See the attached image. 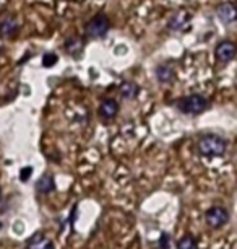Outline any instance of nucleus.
Instances as JSON below:
<instances>
[{
  "mask_svg": "<svg viewBox=\"0 0 237 249\" xmlns=\"http://www.w3.org/2000/svg\"><path fill=\"white\" fill-rule=\"evenodd\" d=\"M226 140L216 134H205L198 139L197 152L205 158H218L226 153Z\"/></svg>",
  "mask_w": 237,
  "mask_h": 249,
  "instance_id": "nucleus-1",
  "label": "nucleus"
},
{
  "mask_svg": "<svg viewBox=\"0 0 237 249\" xmlns=\"http://www.w3.org/2000/svg\"><path fill=\"white\" fill-rule=\"evenodd\" d=\"M177 107L185 114H200L208 107V100L202 95H189L177 103Z\"/></svg>",
  "mask_w": 237,
  "mask_h": 249,
  "instance_id": "nucleus-2",
  "label": "nucleus"
},
{
  "mask_svg": "<svg viewBox=\"0 0 237 249\" xmlns=\"http://www.w3.org/2000/svg\"><path fill=\"white\" fill-rule=\"evenodd\" d=\"M108 31H109V20L104 13H97L86 25V35L90 37H96V39L104 37L108 35Z\"/></svg>",
  "mask_w": 237,
  "mask_h": 249,
  "instance_id": "nucleus-3",
  "label": "nucleus"
},
{
  "mask_svg": "<svg viewBox=\"0 0 237 249\" xmlns=\"http://www.w3.org/2000/svg\"><path fill=\"white\" fill-rule=\"evenodd\" d=\"M227 220H229V212H227V209L221 205H215L211 207V209L206 210L205 213V222L210 228H221L222 225L227 223Z\"/></svg>",
  "mask_w": 237,
  "mask_h": 249,
  "instance_id": "nucleus-4",
  "label": "nucleus"
},
{
  "mask_svg": "<svg viewBox=\"0 0 237 249\" xmlns=\"http://www.w3.org/2000/svg\"><path fill=\"white\" fill-rule=\"evenodd\" d=\"M54 243L44 231H38L28 239L25 249H52Z\"/></svg>",
  "mask_w": 237,
  "mask_h": 249,
  "instance_id": "nucleus-5",
  "label": "nucleus"
},
{
  "mask_svg": "<svg viewBox=\"0 0 237 249\" xmlns=\"http://www.w3.org/2000/svg\"><path fill=\"white\" fill-rule=\"evenodd\" d=\"M215 54L220 62H222V64L231 62L236 55V46H234V43H231V41H221V43L216 46Z\"/></svg>",
  "mask_w": 237,
  "mask_h": 249,
  "instance_id": "nucleus-6",
  "label": "nucleus"
},
{
  "mask_svg": "<svg viewBox=\"0 0 237 249\" xmlns=\"http://www.w3.org/2000/svg\"><path fill=\"white\" fill-rule=\"evenodd\" d=\"M117 111H119V105L112 98L103 100V103L99 105V116L103 117L104 121H112L114 117L117 116Z\"/></svg>",
  "mask_w": 237,
  "mask_h": 249,
  "instance_id": "nucleus-7",
  "label": "nucleus"
},
{
  "mask_svg": "<svg viewBox=\"0 0 237 249\" xmlns=\"http://www.w3.org/2000/svg\"><path fill=\"white\" fill-rule=\"evenodd\" d=\"M216 15H218V18H220L222 23H226V25H231V23H234V20H236V7H234V3H231V2L221 3V5L216 8Z\"/></svg>",
  "mask_w": 237,
  "mask_h": 249,
  "instance_id": "nucleus-8",
  "label": "nucleus"
},
{
  "mask_svg": "<svg viewBox=\"0 0 237 249\" xmlns=\"http://www.w3.org/2000/svg\"><path fill=\"white\" fill-rule=\"evenodd\" d=\"M36 191L39 192V194H50V192L55 191V181L52 175H44L41 176L38 182H36Z\"/></svg>",
  "mask_w": 237,
  "mask_h": 249,
  "instance_id": "nucleus-9",
  "label": "nucleus"
},
{
  "mask_svg": "<svg viewBox=\"0 0 237 249\" xmlns=\"http://www.w3.org/2000/svg\"><path fill=\"white\" fill-rule=\"evenodd\" d=\"M83 46H85V43H83V39L78 36H72L65 41V51L70 55H73V57H78V55L81 54Z\"/></svg>",
  "mask_w": 237,
  "mask_h": 249,
  "instance_id": "nucleus-10",
  "label": "nucleus"
},
{
  "mask_svg": "<svg viewBox=\"0 0 237 249\" xmlns=\"http://www.w3.org/2000/svg\"><path fill=\"white\" fill-rule=\"evenodd\" d=\"M190 20V15L189 13H185V12H177L175 15L171 18L169 20V25H167V28L169 30H173V31H180L182 28L187 25Z\"/></svg>",
  "mask_w": 237,
  "mask_h": 249,
  "instance_id": "nucleus-11",
  "label": "nucleus"
},
{
  "mask_svg": "<svg viewBox=\"0 0 237 249\" xmlns=\"http://www.w3.org/2000/svg\"><path fill=\"white\" fill-rule=\"evenodd\" d=\"M140 93V88H138L137 83L133 82H124L120 85V96L125 98V100H133V98L138 96Z\"/></svg>",
  "mask_w": 237,
  "mask_h": 249,
  "instance_id": "nucleus-12",
  "label": "nucleus"
},
{
  "mask_svg": "<svg viewBox=\"0 0 237 249\" xmlns=\"http://www.w3.org/2000/svg\"><path fill=\"white\" fill-rule=\"evenodd\" d=\"M156 78L161 83H167L174 78V69L169 64H161L156 67Z\"/></svg>",
  "mask_w": 237,
  "mask_h": 249,
  "instance_id": "nucleus-13",
  "label": "nucleus"
},
{
  "mask_svg": "<svg viewBox=\"0 0 237 249\" xmlns=\"http://www.w3.org/2000/svg\"><path fill=\"white\" fill-rule=\"evenodd\" d=\"M18 30V23L13 17H7L0 21V35L2 36H12Z\"/></svg>",
  "mask_w": 237,
  "mask_h": 249,
  "instance_id": "nucleus-14",
  "label": "nucleus"
},
{
  "mask_svg": "<svg viewBox=\"0 0 237 249\" xmlns=\"http://www.w3.org/2000/svg\"><path fill=\"white\" fill-rule=\"evenodd\" d=\"M175 248L177 249H197L198 243L192 234H185V236H182L177 243H175Z\"/></svg>",
  "mask_w": 237,
  "mask_h": 249,
  "instance_id": "nucleus-15",
  "label": "nucleus"
},
{
  "mask_svg": "<svg viewBox=\"0 0 237 249\" xmlns=\"http://www.w3.org/2000/svg\"><path fill=\"white\" fill-rule=\"evenodd\" d=\"M57 60L59 57L54 53H47V54H44V57H43V65L44 67H52V65L57 64Z\"/></svg>",
  "mask_w": 237,
  "mask_h": 249,
  "instance_id": "nucleus-16",
  "label": "nucleus"
},
{
  "mask_svg": "<svg viewBox=\"0 0 237 249\" xmlns=\"http://www.w3.org/2000/svg\"><path fill=\"white\" fill-rule=\"evenodd\" d=\"M31 175H32V168H31V166H25V168H23V170L20 171V179H21L23 182H26V181L31 178Z\"/></svg>",
  "mask_w": 237,
  "mask_h": 249,
  "instance_id": "nucleus-17",
  "label": "nucleus"
},
{
  "mask_svg": "<svg viewBox=\"0 0 237 249\" xmlns=\"http://www.w3.org/2000/svg\"><path fill=\"white\" fill-rule=\"evenodd\" d=\"M159 246H161V249H169V236H167L166 233H162V234H161Z\"/></svg>",
  "mask_w": 237,
  "mask_h": 249,
  "instance_id": "nucleus-18",
  "label": "nucleus"
},
{
  "mask_svg": "<svg viewBox=\"0 0 237 249\" xmlns=\"http://www.w3.org/2000/svg\"><path fill=\"white\" fill-rule=\"evenodd\" d=\"M0 199H2V187H0Z\"/></svg>",
  "mask_w": 237,
  "mask_h": 249,
  "instance_id": "nucleus-19",
  "label": "nucleus"
},
{
  "mask_svg": "<svg viewBox=\"0 0 237 249\" xmlns=\"http://www.w3.org/2000/svg\"><path fill=\"white\" fill-rule=\"evenodd\" d=\"M0 228H2V223H0Z\"/></svg>",
  "mask_w": 237,
  "mask_h": 249,
  "instance_id": "nucleus-20",
  "label": "nucleus"
}]
</instances>
